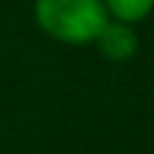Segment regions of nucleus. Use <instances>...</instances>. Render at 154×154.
Returning a JSON list of instances; mask_svg holds the SVG:
<instances>
[{
    "mask_svg": "<svg viewBox=\"0 0 154 154\" xmlns=\"http://www.w3.org/2000/svg\"><path fill=\"white\" fill-rule=\"evenodd\" d=\"M33 14L38 28L63 44L96 42L110 22L102 0H36Z\"/></svg>",
    "mask_w": 154,
    "mask_h": 154,
    "instance_id": "obj_1",
    "label": "nucleus"
},
{
    "mask_svg": "<svg viewBox=\"0 0 154 154\" xmlns=\"http://www.w3.org/2000/svg\"><path fill=\"white\" fill-rule=\"evenodd\" d=\"M102 3L116 22H124V25L140 22L154 8V0H102Z\"/></svg>",
    "mask_w": 154,
    "mask_h": 154,
    "instance_id": "obj_3",
    "label": "nucleus"
},
{
    "mask_svg": "<svg viewBox=\"0 0 154 154\" xmlns=\"http://www.w3.org/2000/svg\"><path fill=\"white\" fill-rule=\"evenodd\" d=\"M96 47L110 61H127V58H132L138 52V36H135L132 25L107 22L102 28V33L96 36Z\"/></svg>",
    "mask_w": 154,
    "mask_h": 154,
    "instance_id": "obj_2",
    "label": "nucleus"
}]
</instances>
